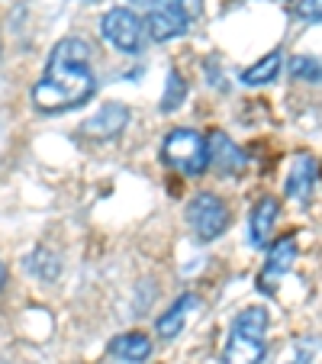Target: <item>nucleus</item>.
I'll return each mask as SVG.
<instances>
[{
    "label": "nucleus",
    "mask_w": 322,
    "mask_h": 364,
    "mask_svg": "<svg viewBox=\"0 0 322 364\" xmlns=\"http://www.w3.org/2000/svg\"><path fill=\"white\" fill-rule=\"evenodd\" d=\"M129 4H136V7H142L145 14H149V10H155L158 4H161V0H129Z\"/></svg>",
    "instance_id": "obj_20"
},
{
    "label": "nucleus",
    "mask_w": 322,
    "mask_h": 364,
    "mask_svg": "<svg viewBox=\"0 0 322 364\" xmlns=\"http://www.w3.org/2000/svg\"><path fill=\"white\" fill-rule=\"evenodd\" d=\"M296 16L303 23H319L322 20V0H296Z\"/></svg>",
    "instance_id": "obj_18"
},
{
    "label": "nucleus",
    "mask_w": 322,
    "mask_h": 364,
    "mask_svg": "<svg viewBox=\"0 0 322 364\" xmlns=\"http://www.w3.org/2000/svg\"><path fill=\"white\" fill-rule=\"evenodd\" d=\"M316 178H319V165H316V159L306 155V151H300V155L294 159V165H290L287 187H284V191H287V197L306 203L316 191Z\"/></svg>",
    "instance_id": "obj_9"
},
{
    "label": "nucleus",
    "mask_w": 322,
    "mask_h": 364,
    "mask_svg": "<svg viewBox=\"0 0 322 364\" xmlns=\"http://www.w3.org/2000/svg\"><path fill=\"white\" fill-rule=\"evenodd\" d=\"M284 364H313V348H309L306 338L294 342V348H290V361H284Z\"/></svg>",
    "instance_id": "obj_19"
},
{
    "label": "nucleus",
    "mask_w": 322,
    "mask_h": 364,
    "mask_svg": "<svg viewBox=\"0 0 322 364\" xmlns=\"http://www.w3.org/2000/svg\"><path fill=\"white\" fill-rule=\"evenodd\" d=\"M294 262H296V239L287 235V239H281L271 252H267V262H264V271H261L258 284L271 294V290H274V281L287 274V271L294 268Z\"/></svg>",
    "instance_id": "obj_10"
},
{
    "label": "nucleus",
    "mask_w": 322,
    "mask_h": 364,
    "mask_svg": "<svg viewBox=\"0 0 322 364\" xmlns=\"http://www.w3.org/2000/svg\"><path fill=\"white\" fill-rule=\"evenodd\" d=\"M161 159L168 168L187 178H200L210 168V151H206V136L193 129H171L161 142Z\"/></svg>",
    "instance_id": "obj_3"
},
{
    "label": "nucleus",
    "mask_w": 322,
    "mask_h": 364,
    "mask_svg": "<svg viewBox=\"0 0 322 364\" xmlns=\"http://www.w3.org/2000/svg\"><path fill=\"white\" fill-rule=\"evenodd\" d=\"M193 306H200L197 294H184V296H178V300H174L171 306H168V313H161V316H158V323H155L158 336H161V338H174V336H181V329H184V323H187V313H190Z\"/></svg>",
    "instance_id": "obj_12"
},
{
    "label": "nucleus",
    "mask_w": 322,
    "mask_h": 364,
    "mask_svg": "<svg viewBox=\"0 0 322 364\" xmlns=\"http://www.w3.org/2000/svg\"><path fill=\"white\" fill-rule=\"evenodd\" d=\"M290 77L306 84H322V58L316 55H296L290 62Z\"/></svg>",
    "instance_id": "obj_17"
},
{
    "label": "nucleus",
    "mask_w": 322,
    "mask_h": 364,
    "mask_svg": "<svg viewBox=\"0 0 322 364\" xmlns=\"http://www.w3.org/2000/svg\"><path fill=\"white\" fill-rule=\"evenodd\" d=\"M145 36L155 42H171L178 39V36L187 33V26H190V16H187V10L181 7V0H161L155 10H149L145 14Z\"/></svg>",
    "instance_id": "obj_6"
},
{
    "label": "nucleus",
    "mask_w": 322,
    "mask_h": 364,
    "mask_svg": "<svg viewBox=\"0 0 322 364\" xmlns=\"http://www.w3.org/2000/svg\"><path fill=\"white\" fill-rule=\"evenodd\" d=\"M23 268L29 271V274H36L39 281L52 284L58 274H62V262H58L55 252H48V248H36L29 258H23Z\"/></svg>",
    "instance_id": "obj_15"
},
{
    "label": "nucleus",
    "mask_w": 322,
    "mask_h": 364,
    "mask_svg": "<svg viewBox=\"0 0 322 364\" xmlns=\"http://www.w3.org/2000/svg\"><path fill=\"white\" fill-rule=\"evenodd\" d=\"M110 355L126 364H142L151 355V338L142 332H123L110 342Z\"/></svg>",
    "instance_id": "obj_13"
},
{
    "label": "nucleus",
    "mask_w": 322,
    "mask_h": 364,
    "mask_svg": "<svg viewBox=\"0 0 322 364\" xmlns=\"http://www.w3.org/2000/svg\"><path fill=\"white\" fill-rule=\"evenodd\" d=\"M206 151H210V165L220 174L245 171V155H242V149L222 129H213L210 136H206Z\"/></svg>",
    "instance_id": "obj_7"
},
{
    "label": "nucleus",
    "mask_w": 322,
    "mask_h": 364,
    "mask_svg": "<svg viewBox=\"0 0 322 364\" xmlns=\"http://www.w3.org/2000/svg\"><path fill=\"white\" fill-rule=\"evenodd\" d=\"M4 284H7V268H4V262H0V290H4Z\"/></svg>",
    "instance_id": "obj_21"
},
{
    "label": "nucleus",
    "mask_w": 322,
    "mask_h": 364,
    "mask_svg": "<svg viewBox=\"0 0 322 364\" xmlns=\"http://www.w3.org/2000/svg\"><path fill=\"white\" fill-rule=\"evenodd\" d=\"M187 97V81L181 71H168V87L161 94V113H174Z\"/></svg>",
    "instance_id": "obj_16"
},
{
    "label": "nucleus",
    "mask_w": 322,
    "mask_h": 364,
    "mask_svg": "<svg viewBox=\"0 0 322 364\" xmlns=\"http://www.w3.org/2000/svg\"><path fill=\"white\" fill-rule=\"evenodd\" d=\"M281 65H284L281 52H267L261 62H254L252 68L242 71V84H245V87H261V84H271L274 77H281Z\"/></svg>",
    "instance_id": "obj_14"
},
{
    "label": "nucleus",
    "mask_w": 322,
    "mask_h": 364,
    "mask_svg": "<svg viewBox=\"0 0 322 364\" xmlns=\"http://www.w3.org/2000/svg\"><path fill=\"white\" fill-rule=\"evenodd\" d=\"M264 336H267V313L261 306L242 309L232 319L222 364H261L264 361Z\"/></svg>",
    "instance_id": "obj_2"
},
{
    "label": "nucleus",
    "mask_w": 322,
    "mask_h": 364,
    "mask_svg": "<svg viewBox=\"0 0 322 364\" xmlns=\"http://www.w3.org/2000/svg\"><path fill=\"white\" fill-rule=\"evenodd\" d=\"M277 213H281V206H277L274 197H264L254 203L252 210V223H248V242L254 248H264L271 232H274V223H277Z\"/></svg>",
    "instance_id": "obj_11"
},
{
    "label": "nucleus",
    "mask_w": 322,
    "mask_h": 364,
    "mask_svg": "<svg viewBox=\"0 0 322 364\" xmlns=\"http://www.w3.org/2000/svg\"><path fill=\"white\" fill-rule=\"evenodd\" d=\"M187 223L200 242H213L229 229V206L222 203V197L203 191L187 203Z\"/></svg>",
    "instance_id": "obj_5"
},
{
    "label": "nucleus",
    "mask_w": 322,
    "mask_h": 364,
    "mask_svg": "<svg viewBox=\"0 0 322 364\" xmlns=\"http://www.w3.org/2000/svg\"><path fill=\"white\" fill-rule=\"evenodd\" d=\"M100 36L110 42L123 55H139L145 46V23L139 20L136 10L129 7H113L103 14L100 20Z\"/></svg>",
    "instance_id": "obj_4"
},
{
    "label": "nucleus",
    "mask_w": 322,
    "mask_h": 364,
    "mask_svg": "<svg viewBox=\"0 0 322 364\" xmlns=\"http://www.w3.org/2000/svg\"><path fill=\"white\" fill-rule=\"evenodd\" d=\"M126 123H129V107L126 103H103L81 129L90 139H113L126 129Z\"/></svg>",
    "instance_id": "obj_8"
},
{
    "label": "nucleus",
    "mask_w": 322,
    "mask_h": 364,
    "mask_svg": "<svg viewBox=\"0 0 322 364\" xmlns=\"http://www.w3.org/2000/svg\"><path fill=\"white\" fill-rule=\"evenodd\" d=\"M97 94V77L90 68V46L81 36H65L55 42L45 71L33 87V103L42 113H65L87 103Z\"/></svg>",
    "instance_id": "obj_1"
}]
</instances>
